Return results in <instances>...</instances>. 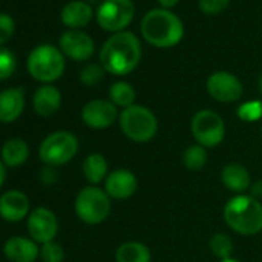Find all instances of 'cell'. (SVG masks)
I'll use <instances>...</instances> for the list:
<instances>
[{
    "label": "cell",
    "instance_id": "cell-2",
    "mask_svg": "<svg viewBox=\"0 0 262 262\" xmlns=\"http://www.w3.org/2000/svg\"><path fill=\"white\" fill-rule=\"evenodd\" d=\"M144 39L156 48H171L184 37L181 19L168 10H151L142 20Z\"/></svg>",
    "mask_w": 262,
    "mask_h": 262
},
{
    "label": "cell",
    "instance_id": "cell-4",
    "mask_svg": "<svg viewBox=\"0 0 262 262\" xmlns=\"http://www.w3.org/2000/svg\"><path fill=\"white\" fill-rule=\"evenodd\" d=\"M119 126L122 133L133 142H150L158 133V119L155 113L144 105H131L119 114Z\"/></svg>",
    "mask_w": 262,
    "mask_h": 262
},
{
    "label": "cell",
    "instance_id": "cell-11",
    "mask_svg": "<svg viewBox=\"0 0 262 262\" xmlns=\"http://www.w3.org/2000/svg\"><path fill=\"white\" fill-rule=\"evenodd\" d=\"M208 94L222 103H233L242 97V83L241 80L227 71H216L207 80Z\"/></svg>",
    "mask_w": 262,
    "mask_h": 262
},
{
    "label": "cell",
    "instance_id": "cell-33",
    "mask_svg": "<svg viewBox=\"0 0 262 262\" xmlns=\"http://www.w3.org/2000/svg\"><path fill=\"white\" fill-rule=\"evenodd\" d=\"M59 179V173L56 170V167H51V165H45L42 170H40V182L43 185H53L56 184Z\"/></svg>",
    "mask_w": 262,
    "mask_h": 262
},
{
    "label": "cell",
    "instance_id": "cell-30",
    "mask_svg": "<svg viewBox=\"0 0 262 262\" xmlns=\"http://www.w3.org/2000/svg\"><path fill=\"white\" fill-rule=\"evenodd\" d=\"M237 116L245 122H254L262 117V102L250 100L237 108Z\"/></svg>",
    "mask_w": 262,
    "mask_h": 262
},
{
    "label": "cell",
    "instance_id": "cell-12",
    "mask_svg": "<svg viewBox=\"0 0 262 262\" xmlns=\"http://www.w3.org/2000/svg\"><path fill=\"white\" fill-rule=\"evenodd\" d=\"M117 117V106L111 100L94 99L82 108V120L93 129H106L116 122Z\"/></svg>",
    "mask_w": 262,
    "mask_h": 262
},
{
    "label": "cell",
    "instance_id": "cell-9",
    "mask_svg": "<svg viewBox=\"0 0 262 262\" xmlns=\"http://www.w3.org/2000/svg\"><path fill=\"white\" fill-rule=\"evenodd\" d=\"M135 17V4L131 0H105L97 8L96 19L100 28L119 33L128 27Z\"/></svg>",
    "mask_w": 262,
    "mask_h": 262
},
{
    "label": "cell",
    "instance_id": "cell-5",
    "mask_svg": "<svg viewBox=\"0 0 262 262\" xmlns=\"http://www.w3.org/2000/svg\"><path fill=\"white\" fill-rule=\"evenodd\" d=\"M27 68L33 79L48 85L60 79L65 71L63 53L48 43L39 45L30 53Z\"/></svg>",
    "mask_w": 262,
    "mask_h": 262
},
{
    "label": "cell",
    "instance_id": "cell-24",
    "mask_svg": "<svg viewBox=\"0 0 262 262\" xmlns=\"http://www.w3.org/2000/svg\"><path fill=\"white\" fill-rule=\"evenodd\" d=\"M110 100L116 106H122L123 110L135 105L136 90L128 82H116L110 86Z\"/></svg>",
    "mask_w": 262,
    "mask_h": 262
},
{
    "label": "cell",
    "instance_id": "cell-23",
    "mask_svg": "<svg viewBox=\"0 0 262 262\" xmlns=\"http://www.w3.org/2000/svg\"><path fill=\"white\" fill-rule=\"evenodd\" d=\"M116 260L117 262H151V251L142 242L128 241L117 247Z\"/></svg>",
    "mask_w": 262,
    "mask_h": 262
},
{
    "label": "cell",
    "instance_id": "cell-25",
    "mask_svg": "<svg viewBox=\"0 0 262 262\" xmlns=\"http://www.w3.org/2000/svg\"><path fill=\"white\" fill-rule=\"evenodd\" d=\"M182 162H184V167L188 168V170H193V171L202 170L208 162L207 148H204L199 144L188 147L182 155Z\"/></svg>",
    "mask_w": 262,
    "mask_h": 262
},
{
    "label": "cell",
    "instance_id": "cell-14",
    "mask_svg": "<svg viewBox=\"0 0 262 262\" xmlns=\"http://www.w3.org/2000/svg\"><path fill=\"white\" fill-rule=\"evenodd\" d=\"M105 191L111 199L123 201L138 191V178L133 171L119 168L108 173L105 179Z\"/></svg>",
    "mask_w": 262,
    "mask_h": 262
},
{
    "label": "cell",
    "instance_id": "cell-13",
    "mask_svg": "<svg viewBox=\"0 0 262 262\" xmlns=\"http://www.w3.org/2000/svg\"><path fill=\"white\" fill-rule=\"evenodd\" d=\"M59 45H60V51L67 57L77 60V62L88 60L94 53L93 39L88 34L77 31V30H70L63 33L59 40Z\"/></svg>",
    "mask_w": 262,
    "mask_h": 262
},
{
    "label": "cell",
    "instance_id": "cell-32",
    "mask_svg": "<svg viewBox=\"0 0 262 262\" xmlns=\"http://www.w3.org/2000/svg\"><path fill=\"white\" fill-rule=\"evenodd\" d=\"M230 4V0H199V10L205 14H219Z\"/></svg>",
    "mask_w": 262,
    "mask_h": 262
},
{
    "label": "cell",
    "instance_id": "cell-35",
    "mask_svg": "<svg viewBox=\"0 0 262 262\" xmlns=\"http://www.w3.org/2000/svg\"><path fill=\"white\" fill-rule=\"evenodd\" d=\"M5 181H7V165L0 159V188L4 187Z\"/></svg>",
    "mask_w": 262,
    "mask_h": 262
},
{
    "label": "cell",
    "instance_id": "cell-17",
    "mask_svg": "<svg viewBox=\"0 0 262 262\" xmlns=\"http://www.w3.org/2000/svg\"><path fill=\"white\" fill-rule=\"evenodd\" d=\"M25 110L24 88H7L0 91V122H16Z\"/></svg>",
    "mask_w": 262,
    "mask_h": 262
},
{
    "label": "cell",
    "instance_id": "cell-37",
    "mask_svg": "<svg viewBox=\"0 0 262 262\" xmlns=\"http://www.w3.org/2000/svg\"><path fill=\"white\" fill-rule=\"evenodd\" d=\"M219 262H241V260H237L236 257H228V259H222Z\"/></svg>",
    "mask_w": 262,
    "mask_h": 262
},
{
    "label": "cell",
    "instance_id": "cell-21",
    "mask_svg": "<svg viewBox=\"0 0 262 262\" xmlns=\"http://www.w3.org/2000/svg\"><path fill=\"white\" fill-rule=\"evenodd\" d=\"M30 158V147L20 138L8 139L2 147V162L7 168H16L24 165Z\"/></svg>",
    "mask_w": 262,
    "mask_h": 262
},
{
    "label": "cell",
    "instance_id": "cell-22",
    "mask_svg": "<svg viewBox=\"0 0 262 262\" xmlns=\"http://www.w3.org/2000/svg\"><path fill=\"white\" fill-rule=\"evenodd\" d=\"M82 173L91 185H97L108 176V162L103 155L91 153L82 164Z\"/></svg>",
    "mask_w": 262,
    "mask_h": 262
},
{
    "label": "cell",
    "instance_id": "cell-6",
    "mask_svg": "<svg viewBox=\"0 0 262 262\" xmlns=\"http://www.w3.org/2000/svg\"><path fill=\"white\" fill-rule=\"evenodd\" d=\"M74 210L82 222L88 225H97L110 216L111 198L105 190L90 185L79 191L74 202Z\"/></svg>",
    "mask_w": 262,
    "mask_h": 262
},
{
    "label": "cell",
    "instance_id": "cell-10",
    "mask_svg": "<svg viewBox=\"0 0 262 262\" xmlns=\"http://www.w3.org/2000/svg\"><path fill=\"white\" fill-rule=\"evenodd\" d=\"M27 230L33 241L37 244H47L54 241L59 231L57 216L47 207H37L28 214Z\"/></svg>",
    "mask_w": 262,
    "mask_h": 262
},
{
    "label": "cell",
    "instance_id": "cell-20",
    "mask_svg": "<svg viewBox=\"0 0 262 262\" xmlns=\"http://www.w3.org/2000/svg\"><path fill=\"white\" fill-rule=\"evenodd\" d=\"M60 17L63 25H67L71 30H77L86 27L91 22L93 10L88 4L80 2V0H74V2H70L63 7Z\"/></svg>",
    "mask_w": 262,
    "mask_h": 262
},
{
    "label": "cell",
    "instance_id": "cell-34",
    "mask_svg": "<svg viewBox=\"0 0 262 262\" xmlns=\"http://www.w3.org/2000/svg\"><path fill=\"white\" fill-rule=\"evenodd\" d=\"M250 196L260 201L262 199V181H256L251 187H250Z\"/></svg>",
    "mask_w": 262,
    "mask_h": 262
},
{
    "label": "cell",
    "instance_id": "cell-18",
    "mask_svg": "<svg viewBox=\"0 0 262 262\" xmlns=\"http://www.w3.org/2000/svg\"><path fill=\"white\" fill-rule=\"evenodd\" d=\"M62 94L53 85H42L33 96V108L42 117H50L60 110Z\"/></svg>",
    "mask_w": 262,
    "mask_h": 262
},
{
    "label": "cell",
    "instance_id": "cell-36",
    "mask_svg": "<svg viewBox=\"0 0 262 262\" xmlns=\"http://www.w3.org/2000/svg\"><path fill=\"white\" fill-rule=\"evenodd\" d=\"M158 2L164 7V8H171V7H174L179 0H158Z\"/></svg>",
    "mask_w": 262,
    "mask_h": 262
},
{
    "label": "cell",
    "instance_id": "cell-39",
    "mask_svg": "<svg viewBox=\"0 0 262 262\" xmlns=\"http://www.w3.org/2000/svg\"><path fill=\"white\" fill-rule=\"evenodd\" d=\"M260 138H262V126H260Z\"/></svg>",
    "mask_w": 262,
    "mask_h": 262
},
{
    "label": "cell",
    "instance_id": "cell-27",
    "mask_svg": "<svg viewBox=\"0 0 262 262\" xmlns=\"http://www.w3.org/2000/svg\"><path fill=\"white\" fill-rule=\"evenodd\" d=\"M17 68V59L13 51L5 47H0V80L10 79Z\"/></svg>",
    "mask_w": 262,
    "mask_h": 262
},
{
    "label": "cell",
    "instance_id": "cell-8",
    "mask_svg": "<svg viewBox=\"0 0 262 262\" xmlns=\"http://www.w3.org/2000/svg\"><path fill=\"white\" fill-rule=\"evenodd\" d=\"M191 133L199 145L214 148L225 138L224 119L213 110H201L191 119Z\"/></svg>",
    "mask_w": 262,
    "mask_h": 262
},
{
    "label": "cell",
    "instance_id": "cell-29",
    "mask_svg": "<svg viewBox=\"0 0 262 262\" xmlns=\"http://www.w3.org/2000/svg\"><path fill=\"white\" fill-rule=\"evenodd\" d=\"M43 262H62L65 257L63 248L59 242L51 241L47 244L40 245V256H39Z\"/></svg>",
    "mask_w": 262,
    "mask_h": 262
},
{
    "label": "cell",
    "instance_id": "cell-1",
    "mask_svg": "<svg viewBox=\"0 0 262 262\" xmlns=\"http://www.w3.org/2000/svg\"><path fill=\"white\" fill-rule=\"evenodd\" d=\"M141 56V42L133 33H116L102 47L100 65L110 74L125 76L139 65Z\"/></svg>",
    "mask_w": 262,
    "mask_h": 262
},
{
    "label": "cell",
    "instance_id": "cell-31",
    "mask_svg": "<svg viewBox=\"0 0 262 262\" xmlns=\"http://www.w3.org/2000/svg\"><path fill=\"white\" fill-rule=\"evenodd\" d=\"M14 34V20L11 16L0 13V45L7 43Z\"/></svg>",
    "mask_w": 262,
    "mask_h": 262
},
{
    "label": "cell",
    "instance_id": "cell-16",
    "mask_svg": "<svg viewBox=\"0 0 262 262\" xmlns=\"http://www.w3.org/2000/svg\"><path fill=\"white\" fill-rule=\"evenodd\" d=\"M4 254L11 262H36L40 256V247L31 237L13 236L4 244Z\"/></svg>",
    "mask_w": 262,
    "mask_h": 262
},
{
    "label": "cell",
    "instance_id": "cell-26",
    "mask_svg": "<svg viewBox=\"0 0 262 262\" xmlns=\"http://www.w3.org/2000/svg\"><path fill=\"white\" fill-rule=\"evenodd\" d=\"M210 250L211 253L219 257L221 260L222 259H228V257H233V241L228 234L225 233H216L211 236L210 239Z\"/></svg>",
    "mask_w": 262,
    "mask_h": 262
},
{
    "label": "cell",
    "instance_id": "cell-3",
    "mask_svg": "<svg viewBox=\"0 0 262 262\" xmlns=\"http://www.w3.org/2000/svg\"><path fill=\"white\" fill-rule=\"evenodd\" d=\"M225 224L242 236L262 231V204L250 194H236L224 207Z\"/></svg>",
    "mask_w": 262,
    "mask_h": 262
},
{
    "label": "cell",
    "instance_id": "cell-28",
    "mask_svg": "<svg viewBox=\"0 0 262 262\" xmlns=\"http://www.w3.org/2000/svg\"><path fill=\"white\" fill-rule=\"evenodd\" d=\"M105 70L102 65L97 63H90L82 68L80 71V82L86 86H96L102 79H103Z\"/></svg>",
    "mask_w": 262,
    "mask_h": 262
},
{
    "label": "cell",
    "instance_id": "cell-38",
    "mask_svg": "<svg viewBox=\"0 0 262 262\" xmlns=\"http://www.w3.org/2000/svg\"><path fill=\"white\" fill-rule=\"evenodd\" d=\"M259 90H260V94H262V76H260V80H259Z\"/></svg>",
    "mask_w": 262,
    "mask_h": 262
},
{
    "label": "cell",
    "instance_id": "cell-15",
    "mask_svg": "<svg viewBox=\"0 0 262 262\" xmlns=\"http://www.w3.org/2000/svg\"><path fill=\"white\" fill-rule=\"evenodd\" d=\"M30 199L20 190H8L0 196V217L7 222H19L31 213Z\"/></svg>",
    "mask_w": 262,
    "mask_h": 262
},
{
    "label": "cell",
    "instance_id": "cell-19",
    "mask_svg": "<svg viewBox=\"0 0 262 262\" xmlns=\"http://www.w3.org/2000/svg\"><path fill=\"white\" fill-rule=\"evenodd\" d=\"M222 184L236 194H244L251 187V178L248 170L241 164H228L221 171Z\"/></svg>",
    "mask_w": 262,
    "mask_h": 262
},
{
    "label": "cell",
    "instance_id": "cell-7",
    "mask_svg": "<svg viewBox=\"0 0 262 262\" xmlns=\"http://www.w3.org/2000/svg\"><path fill=\"white\" fill-rule=\"evenodd\" d=\"M79 151V141L70 131H54L48 135L40 147L39 158L45 165L60 167L68 164Z\"/></svg>",
    "mask_w": 262,
    "mask_h": 262
}]
</instances>
